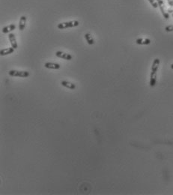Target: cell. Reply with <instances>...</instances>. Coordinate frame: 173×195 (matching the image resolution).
Returning a JSON list of instances; mask_svg holds the SVG:
<instances>
[{"label":"cell","mask_w":173,"mask_h":195,"mask_svg":"<svg viewBox=\"0 0 173 195\" xmlns=\"http://www.w3.org/2000/svg\"><path fill=\"white\" fill-rule=\"evenodd\" d=\"M44 67L46 69H54V70H58L60 69V65L58 63H46L44 64Z\"/></svg>","instance_id":"7"},{"label":"cell","mask_w":173,"mask_h":195,"mask_svg":"<svg viewBox=\"0 0 173 195\" xmlns=\"http://www.w3.org/2000/svg\"><path fill=\"white\" fill-rule=\"evenodd\" d=\"M165 30L168 32H173V26L172 25H169V26H166Z\"/></svg>","instance_id":"15"},{"label":"cell","mask_w":173,"mask_h":195,"mask_svg":"<svg viewBox=\"0 0 173 195\" xmlns=\"http://www.w3.org/2000/svg\"><path fill=\"white\" fill-rule=\"evenodd\" d=\"M168 1V4L170 7L173 6V0H167Z\"/></svg>","instance_id":"16"},{"label":"cell","mask_w":173,"mask_h":195,"mask_svg":"<svg viewBox=\"0 0 173 195\" xmlns=\"http://www.w3.org/2000/svg\"><path fill=\"white\" fill-rule=\"evenodd\" d=\"M14 50H15V49L13 48L12 47H8V48L2 49V50L0 51V55H1L2 57H4V56L11 54V53H13L14 52Z\"/></svg>","instance_id":"8"},{"label":"cell","mask_w":173,"mask_h":195,"mask_svg":"<svg viewBox=\"0 0 173 195\" xmlns=\"http://www.w3.org/2000/svg\"><path fill=\"white\" fill-rule=\"evenodd\" d=\"M172 17H173V13H172Z\"/></svg>","instance_id":"19"},{"label":"cell","mask_w":173,"mask_h":195,"mask_svg":"<svg viewBox=\"0 0 173 195\" xmlns=\"http://www.w3.org/2000/svg\"><path fill=\"white\" fill-rule=\"evenodd\" d=\"M8 38H9V41H10V43L11 44V47L13 48L17 49V43L16 37H15V35L13 34V33H10L8 35Z\"/></svg>","instance_id":"6"},{"label":"cell","mask_w":173,"mask_h":195,"mask_svg":"<svg viewBox=\"0 0 173 195\" xmlns=\"http://www.w3.org/2000/svg\"><path fill=\"white\" fill-rule=\"evenodd\" d=\"M80 25V23L77 20H73V21H69V22L61 23L58 24L57 27L58 29H64L72 28V27H76Z\"/></svg>","instance_id":"2"},{"label":"cell","mask_w":173,"mask_h":195,"mask_svg":"<svg viewBox=\"0 0 173 195\" xmlns=\"http://www.w3.org/2000/svg\"><path fill=\"white\" fill-rule=\"evenodd\" d=\"M8 75L11 77H28L29 76V72L23 71L11 70L8 72Z\"/></svg>","instance_id":"3"},{"label":"cell","mask_w":173,"mask_h":195,"mask_svg":"<svg viewBox=\"0 0 173 195\" xmlns=\"http://www.w3.org/2000/svg\"><path fill=\"white\" fill-rule=\"evenodd\" d=\"M160 59H155L154 60L153 63H152V66H151V75H150V87H154L156 85V82H157V72L158 70L160 65Z\"/></svg>","instance_id":"1"},{"label":"cell","mask_w":173,"mask_h":195,"mask_svg":"<svg viewBox=\"0 0 173 195\" xmlns=\"http://www.w3.org/2000/svg\"><path fill=\"white\" fill-rule=\"evenodd\" d=\"M26 20H27V17L26 16H22L20 17V22H19V29L20 31L24 30L26 24Z\"/></svg>","instance_id":"10"},{"label":"cell","mask_w":173,"mask_h":195,"mask_svg":"<svg viewBox=\"0 0 173 195\" xmlns=\"http://www.w3.org/2000/svg\"><path fill=\"white\" fill-rule=\"evenodd\" d=\"M61 84H62V86H63L64 87H66V88L69 89H72V90H74V89H76V85H75L74 83H73L69 82V81H63L61 82Z\"/></svg>","instance_id":"9"},{"label":"cell","mask_w":173,"mask_h":195,"mask_svg":"<svg viewBox=\"0 0 173 195\" xmlns=\"http://www.w3.org/2000/svg\"><path fill=\"white\" fill-rule=\"evenodd\" d=\"M85 38H86L87 43H88L89 45H92V44H95V41L93 39V37L91 36V35L89 34V33H87V34L85 35Z\"/></svg>","instance_id":"13"},{"label":"cell","mask_w":173,"mask_h":195,"mask_svg":"<svg viewBox=\"0 0 173 195\" xmlns=\"http://www.w3.org/2000/svg\"><path fill=\"white\" fill-rule=\"evenodd\" d=\"M148 2H150V4L152 5V7H153L154 8H157V7H158V4H157V2L156 0H148Z\"/></svg>","instance_id":"14"},{"label":"cell","mask_w":173,"mask_h":195,"mask_svg":"<svg viewBox=\"0 0 173 195\" xmlns=\"http://www.w3.org/2000/svg\"><path fill=\"white\" fill-rule=\"evenodd\" d=\"M157 2V4H158V7L160 8V11L161 13H162V14H163V17L165 19H169V13L166 12V8H165V5H164V3H163V0H156Z\"/></svg>","instance_id":"4"},{"label":"cell","mask_w":173,"mask_h":195,"mask_svg":"<svg viewBox=\"0 0 173 195\" xmlns=\"http://www.w3.org/2000/svg\"><path fill=\"white\" fill-rule=\"evenodd\" d=\"M136 43L139 45H148L151 44V40L148 38H138L136 41Z\"/></svg>","instance_id":"11"},{"label":"cell","mask_w":173,"mask_h":195,"mask_svg":"<svg viewBox=\"0 0 173 195\" xmlns=\"http://www.w3.org/2000/svg\"><path fill=\"white\" fill-rule=\"evenodd\" d=\"M15 29H16V26H15V24L8 25V26H5L4 28L2 29V33H4V34H7V33H8V32L14 31Z\"/></svg>","instance_id":"12"},{"label":"cell","mask_w":173,"mask_h":195,"mask_svg":"<svg viewBox=\"0 0 173 195\" xmlns=\"http://www.w3.org/2000/svg\"><path fill=\"white\" fill-rule=\"evenodd\" d=\"M171 69H173V64H172V65H171Z\"/></svg>","instance_id":"18"},{"label":"cell","mask_w":173,"mask_h":195,"mask_svg":"<svg viewBox=\"0 0 173 195\" xmlns=\"http://www.w3.org/2000/svg\"><path fill=\"white\" fill-rule=\"evenodd\" d=\"M167 12H168V13H171V14H172V13H173V6H172L170 8H169V9H168V11H167Z\"/></svg>","instance_id":"17"},{"label":"cell","mask_w":173,"mask_h":195,"mask_svg":"<svg viewBox=\"0 0 173 195\" xmlns=\"http://www.w3.org/2000/svg\"><path fill=\"white\" fill-rule=\"evenodd\" d=\"M56 56L58 58L63 59H65V60H71L72 59V56L71 54H68V53H64L62 51H57L56 52Z\"/></svg>","instance_id":"5"}]
</instances>
